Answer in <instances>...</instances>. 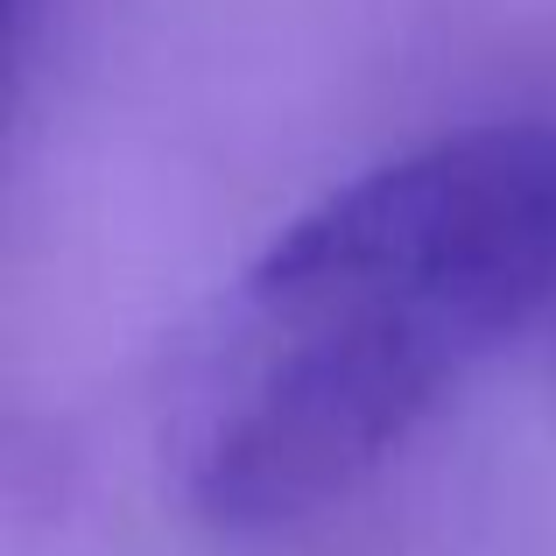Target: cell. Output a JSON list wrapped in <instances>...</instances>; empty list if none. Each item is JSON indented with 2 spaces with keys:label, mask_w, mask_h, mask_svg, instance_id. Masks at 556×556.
<instances>
[{
  "label": "cell",
  "mask_w": 556,
  "mask_h": 556,
  "mask_svg": "<svg viewBox=\"0 0 556 556\" xmlns=\"http://www.w3.org/2000/svg\"><path fill=\"white\" fill-rule=\"evenodd\" d=\"M556 311V121H479L303 204L204 311L163 408L190 521L275 535L380 479Z\"/></svg>",
  "instance_id": "1"
},
{
  "label": "cell",
  "mask_w": 556,
  "mask_h": 556,
  "mask_svg": "<svg viewBox=\"0 0 556 556\" xmlns=\"http://www.w3.org/2000/svg\"><path fill=\"white\" fill-rule=\"evenodd\" d=\"M549 325H556V311H549Z\"/></svg>",
  "instance_id": "2"
}]
</instances>
